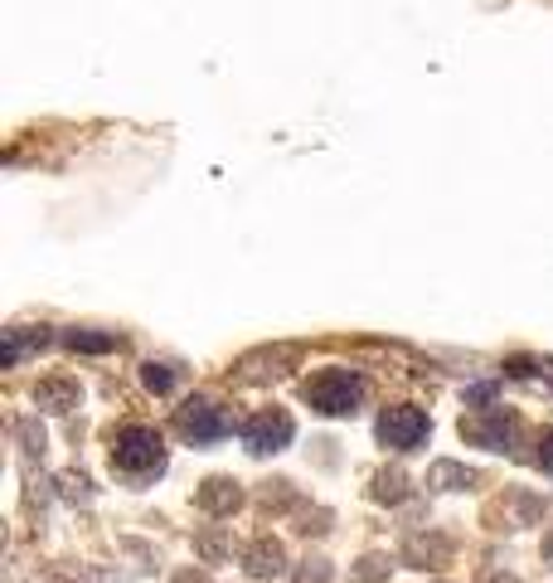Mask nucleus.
Listing matches in <instances>:
<instances>
[{
	"mask_svg": "<svg viewBox=\"0 0 553 583\" xmlns=\"http://www.w3.org/2000/svg\"><path fill=\"white\" fill-rule=\"evenodd\" d=\"M112 467L127 476H151L165 467V443L155 429H146V423H131V429H122L112 437Z\"/></svg>",
	"mask_w": 553,
	"mask_h": 583,
	"instance_id": "nucleus-1",
	"label": "nucleus"
},
{
	"mask_svg": "<svg viewBox=\"0 0 553 583\" xmlns=\"http://www.w3.org/2000/svg\"><path fill=\"white\" fill-rule=\"evenodd\" d=\"M364 399V380L354 370H321L316 380L306 384V404L326 419H340V413H354Z\"/></svg>",
	"mask_w": 553,
	"mask_h": 583,
	"instance_id": "nucleus-2",
	"label": "nucleus"
},
{
	"mask_svg": "<svg viewBox=\"0 0 553 583\" xmlns=\"http://www.w3.org/2000/svg\"><path fill=\"white\" fill-rule=\"evenodd\" d=\"M427 413L423 409H413V404H399V409H384V419H379V443L384 447H399V452H413L417 443L427 437Z\"/></svg>",
	"mask_w": 553,
	"mask_h": 583,
	"instance_id": "nucleus-3",
	"label": "nucleus"
},
{
	"mask_svg": "<svg viewBox=\"0 0 553 583\" xmlns=\"http://www.w3.org/2000/svg\"><path fill=\"white\" fill-rule=\"evenodd\" d=\"M291 419L281 409H267V413H253V419L243 423V447L253 457H267V452H281V447L291 443Z\"/></svg>",
	"mask_w": 553,
	"mask_h": 583,
	"instance_id": "nucleus-4",
	"label": "nucleus"
},
{
	"mask_svg": "<svg viewBox=\"0 0 553 583\" xmlns=\"http://www.w3.org/2000/svg\"><path fill=\"white\" fill-rule=\"evenodd\" d=\"M175 423H180V433L190 437V443H214V437L228 433L224 409L209 404V399H185L180 409H175Z\"/></svg>",
	"mask_w": 553,
	"mask_h": 583,
	"instance_id": "nucleus-5",
	"label": "nucleus"
},
{
	"mask_svg": "<svg viewBox=\"0 0 553 583\" xmlns=\"http://www.w3.org/2000/svg\"><path fill=\"white\" fill-rule=\"evenodd\" d=\"M515 433H519V423L510 419V413H500V409H490V413H481V419H466L462 423V437L490 447V452H505V447L515 443Z\"/></svg>",
	"mask_w": 553,
	"mask_h": 583,
	"instance_id": "nucleus-6",
	"label": "nucleus"
},
{
	"mask_svg": "<svg viewBox=\"0 0 553 583\" xmlns=\"http://www.w3.org/2000/svg\"><path fill=\"white\" fill-rule=\"evenodd\" d=\"M243 565H248V574H253V579H281V574H287V549H281L273 535H263V539H253V545H248Z\"/></svg>",
	"mask_w": 553,
	"mask_h": 583,
	"instance_id": "nucleus-7",
	"label": "nucleus"
},
{
	"mask_svg": "<svg viewBox=\"0 0 553 583\" xmlns=\"http://www.w3.org/2000/svg\"><path fill=\"white\" fill-rule=\"evenodd\" d=\"M194 501H200L204 516H234V510L243 506V492H238V482H228V476H209Z\"/></svg>",
	"mask_w": 553,
	"mask_h": 583,
	"instance_id": "nucleus-8",
	"label": "nucleus"
},
{
	"mask_svg": "<svg viewBox=\"0 0 553 583\" xmlns=\"http://www.w3.org/2000/svg\"><path fill=\"white\" fill-rule=\"evenodd\" d=\"M35 409H45V413L78 409V384L64 380V374H54V380H39L35 384Z\"/></svg>",
	"mask_w": 553,
	"mask_h": 583,
	"instance_id": "nucleus-9",
	"label": "nucleus"
},
{
	"mask_svg": "<svg viewBox=\"0 0 553 583\" xmlns=\"http://www.w3.org/2000/svg\"><path fill=\"white\" fill-rule=\"evenodd\" d=\"M45 346H49V331L45 326H10L5 331V346H0V360L20 364L29 350H45Z\"/></svg>",
	"mask_w": 553,
	"mask_h": 583,
	"instance_id": "nucleus-10",
	"label": "nucleus"
},
{
	"mask_svg": "<svg viewBox=\"0 0 553 583\" xmlns=\"http://www.w3.org/2000/svg\"><path fill=\"white\" fill-rule=\"evenodd\" d=\"M403 555L413 559V569H437V565H442L447 555H452V545H447L442 535H413V539H409V549H403Z\"/></svg>",
	"mask_w": 553,
	"mask_h": 583,
	"instance_id": "nucleus-11",
	"label": "nucleus"
},
{
	"mask_svg": "<svg viewBox=\"0 0 553 583\" xmlns=\"http://www.w3.org/2000/svg\"><path fill=\"white\" fill-rule=\"evenodd\" d=\"M472 482L476 472L462 462H432V472H427V486H437V492H466Z\"/></svg>",
	"mask_w": 553,
	"mask_h": 583,
	"instance_id": "nucleus-12",
	"label": "nucleus"
},
{
	"mask_svg": "<svg viewBox=\"0 0 553 583\" xmlns=\"http://www.w3.org/2000/svg\"><path fill=\"white\" fill-rule=\"evenodd\" d=\"M64 346L78 350V356H108V350H117L122 340L112 336V331H68Z\"/></svg>",
	"mask_w": 553,
	"mask_h": 583,
	"instance_id": "nucleus-13",
	"label": "nucleus"
},
{
	"mask_svg": "<svg viewBox=\"0 0 553 583\" xmlns=\"http://www.w3.org/2000/svg\"><path fill=\"white\" fill-rule=\"evenodd\" d=\"M374 496L379 501H389V506H399V501H409V476L393 467V472H379L374 476Z\"/></svg>",
	"mask_w": 553,
	"mask_h": 583,
	"instance_id": "nucleus-14",
	"label": "nucleus"
},
{
	"mask_svg": "<svg viewBox=\"0 0 553 583\" xmlns=\"http://www.w3.org/2000/svg\"><path fill=\"white\" fill-rule=\"evenodd\" d=\"M141 380H146V389H151V394H171L175 389V380H180V370H175V364H146V370H141Z\"/></svg>",
	"mask_w": 553,
	"mask_h": 583,
	"instance_id": "nucleus-15",
	"label": "nucleus"
},
{
	"mask_svg": "<svg viewBox=\"0 0 553 583\" xmlns=\"http://www.w3.org/2000/svg\"><path fill=\"white\" fill-rule=\"evenodd\" d=\"M194 549H200V555L209 559V565H214V559H224V555H228V539H224V530H204V535L194 539Z\"/></svg>",
	"mask_w": 553,
	"mask_h": 583,
	"instance_id": "nucleus-16",
	"label": "nucleus"
},
{
	"mask_svg": "<svg viewBox=\"0 0 553 583\" xmlns=\"http://www.w3.org/2000/svg\"><path fill=\"white\" fill-rule=\"evenodd\" d=\"M384 579H389V559H379V555L360 559V569H354V583H384Z\"/></svg>",
	"mask_w": 553,
	"mask_h": 583,
	"instance_id": "nucleus-17",
	"label": "nucleus"
},
{
	"mask_svg": "<svg viewBox=\"0 0 553 583\" xmlns=\"http://www.w3.org/2000/svg\"><path fill=\"white\" fill-rule=\"evenodd\" d=\"M297 583H330V565L326 559H306V565L297 569Z\"/></svg>",
	"mask_w": 553,
	"mask_h": 583,
	"instance_id": "nucleus-18",
	"label": "nucleus"
},
{
	"mask_svg": "<svg viewBox=\"0 0 553 583\" xmlns=\"http://www.w3.org/2000/svg\"><path fill=\"white\" fill-rule=\"evenodd\" d=\"M59 486H64V496H68V501H92V492H88V476H73V472H64V476H59Z\"/></svg>",
	"mask_w": 553,
	"mask_h": 583,
	"instance_id": "nucleus-19",
	"label": "nucleus"
},
{
	"mask_svg": "<svg viewBox=\"0 0 553 583\" xmlns=\"http://www.w3.org/2000/svg\"><path fill=\"white\" fill-rule=\"evenodd\" d=\"M20 443H25V452H45V433L35 423H20Z\"/></svg>",
	"mask_w": 553,
	"mask_h": 583,
	"instance_id": "nucleus-20",
	"label": "nucleus"
},
{
	"mask_svg": "<svg viewBox=\"0 0 553 583\" xmlns=\"http://www.w3.org/2000/svg\"><path fill=\"white\" fill-rule=\"evenodd\" d=\"M539 467H544V472H553V429L539 437Z\"/></svg>",
	"mask_w": 553,
	"mask_h": 583,
	"instance_id": "nucleus-21",
	"label": "nucleus"
},
{
	"mask_svg": "<svg viewBox=\"0 0 553 583\" xmlns=\"http://www.w3.org/2000/svg\"><path fill=\"white\" fill-rule=\"evenodd\" d=\"M175 583H209V579L200 574V569H185V574H175Z\"/></svg>",
	"mask_w": 553,
	"mask_h": 583,
	"instance_id": "nucleus-22",
	"label": "nucleus"
},
{
	"mask_svg": "<svg viewBox=\"0 0 553 583\" xmlns=\"http://www.w3.org/2000/svg\"><path fill=\"white\" fill-rule=\"evenodd\" d=\"M490 394H495V384H476V389H472V399H476V404H486Z\"/></svg>",
	"mask_w": 553,
	"mask_h": 583,
	"instance_id": "nucleus-23",
	"label": "nucleus"
},
{
	"mask_svg": "<svg viewBox=\"0 0 553 583\" xmlns=\"http://www.w3.org/2000/svg\"><path fill=\"white\" fill-rule=\"evenodd\" d=\"M486 583H519V579H515V574H490Z\"/></svg>",
	"mask_w": 553,
	"mask_h": 583,
	"instance_id": "nucleus-24",
	"label": "nucleus"
},
{
	"mask_svg": "<svg viewBox=\"0 0 553 583\" xmlns=\"http://www.w3.org/2000/svg\"><path fill=\"white\" fill-rule=\"evenodd\" d=\"M544 559H549V565H553V530H549V535H544Z\"/></svg>",
	"mask_w": 553,
	"mask_h": 583,
	"instance_id": "nucleus-25",
	"label": "nucleus"
}]
</instances>
